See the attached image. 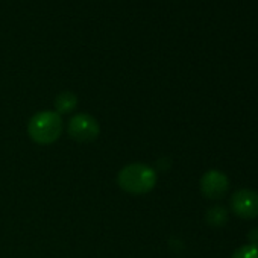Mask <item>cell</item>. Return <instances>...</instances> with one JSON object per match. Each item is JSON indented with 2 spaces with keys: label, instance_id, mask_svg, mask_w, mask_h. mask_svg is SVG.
I'll return each mask as SVG.
<instances>
[{
  "label": "cell",
  "instance_id": "obj_2",
  "mask_svg": "<svg viewBox=\"0 0 258 258\" xmlns=\"http://www.w3.org/2000/svg\"><path fill=\"white\" fill-rule=\"evenodd\" d=\"M62 133L61 115L55 111H41L28 123V134L37 145H52Z\"/></svg>",
  "mask_w": 258,
  "mask_h": 258
},
{
  "label": "cell",
  "instance_id": "obj_7",
  "mask_svg": "<svg viewBox=\"0 0 258 258\" xmlns=\"http://www.w3.org/2000/svg\"><path fill=\"white\" fill-rule=\"evenodd\" d=\"M55 106L58 109V114L59 112H70L76 106V96L69 93V91H66V93H62V94H59L56 97Z\"/></svg>",
  "mask_w": 258,
  "mask_h": 258
},
{
  "label": "cell",
  "instance_id": "obj_8",
  "mask_svg": "<svg viewBox=\"0 0 258 258\" xmlns=\"http://www.w3.org/2000/svg\"><path fill=\"white\" fill-rule=\"evenodd\" d=\"M232 258H258V246L246 244L237 249L232 255Z\"/></svg>",
  "mask_w": 258,
  "mask_h": 258
},
{
  "label": "cell",
  "instance_id": "obj_1",
  "mask_svg": "<svg viewBox=\"0 0 258 258\" xmlns=\"http://www.w3.org/2000/svg\"><path fill=\"white\" fill-rule=\"evenodd\" d=\"M118 185L121 190L131 195H146L157 184V173L152 167L134 163L123 167L118 173Z\"/></svg>",
  "mask_w": 258,
  "mask_h": 258
},
{
  "label": "cell",
  "instance_id": "obj_3",
  "mask_svg": "<svg viewBox=\"0 0 258 258\" xmlns=\"http://www.w3.org/2000/svg\"><path fill=\"white\" fill-rule=\"evenodd\" d=\"M100 133V127L96 118L88 114H76L69 123V134L73 140L81 143L93 142Z\"/></svg>",
  "mask_w": 258,
  "mask_h": 258
},
{
  "label": "cell",
  "instance_id": "obj_6",
  "mask_svg": "<svg viewBox=\"0 0 258 258\" xmlns=\"http://www.w3.org/2000/svg\"><path fill=\"white\" fill-rule=\"evenodd\" d=\"M207 223L211 226H222L228 220V213L223 207H213L207 211Z\"/></svg>",
  "mask_w": 258,
  "mask_h": 258
},
{
  "label": "cell",
  "instance_id": "obj_5",
  "mask_svg": "<svg viewBox=\"0 0 258 258\" xmlns=\"http://www.w3.org/2000/svg\"><path fill=\"white\" fill-rule=\"evenodd\" d=\"M229 181L219 170H208L201 179V191L210 199H222L228 191Z\"/></svg>",
  "mask_w": 258,
  "mask_h": 258
},
{
  "label": "cell",
  "instance_id": "obj_4",
  "mask_svg": "<svg viewBox=\"0 0 258 258\" xmlns=\"http://www.w3.org/2000/svg\"><path fill=\"white\" fill-rule=\"evenodd\" d=\"M231 208L240 219L249 220L258 217V193L253 190H238L231 198Z\"/></svg>",
  "mask_w": 258,
  "mask_h": 258
},
{
  "label": "cell",
  "instance_id": "obj_9",
  "mask_svg": "<svg viewBox=\"0 0 258 258\" xmlns=\"http://www.w3.org/2000/svg\"><path fill=\"white\" fill-rule=\"evenodd\" d=\"M247 238L250 240V244L258 246V228H255L253 231H250L249 235H247Z\"/></svg>",
  "mask_w": 258,
  "mask_h": 258
}]
</instances>
